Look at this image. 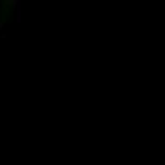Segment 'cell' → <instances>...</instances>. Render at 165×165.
Masks as SVG:
<instances>
[{"label":"cell","instance_id":"obj_1","mask_svg":"<svg viewBox=\"0 0 165 165\" xmlns=\"http://www.w3.org/2000/svg\"><path fill=\"white\" fill-rule=\"evenodd\" d=\"M2 27H4V23H2V21H0V29H2Z\"/></svg>","mask_w":165,"mask_h":165}]
</instances>
